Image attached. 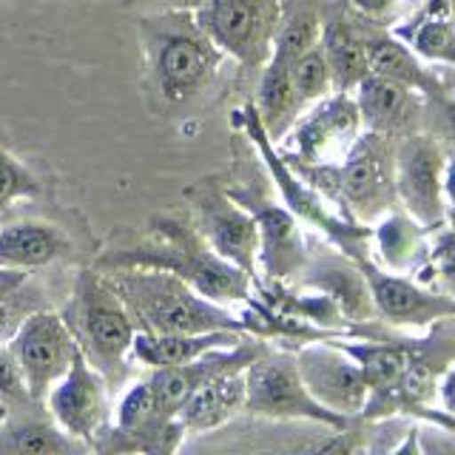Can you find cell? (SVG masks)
<instances>
[{
    "mask_svg": "<svg viewBox=\"0 0 455 455\" xmlns=\"http://www.w3.org/2000/svg\"><path fill=\"white\" fill-rule=\"evenodd\" d=\"M117 267H148L165 270L191 284L196 293L217 305H248L253 279L245 270L234 267L217 256L208 242L196 234L191 220L174 213H156L148 220L146 234L117 231L106 242L103 253L97 256V270Z\"/></svg>",
    "mask_w": 455,
    "mask_h": 455,
    "instance_id": "cell-1",
    "label": "cell"
},
{
    "mask_svg": "<svg viewBox=\"0 0 455 455\" xmlns=\"http://www.w3.org/2000/svg\"><path fill=\"white\" fill-rule=\"evenodd\" d=\"M142 49V83L148 108L177 114L205 103L225 54L199 28L191 9H171L137 20Z\"/></svg>",
    "mask_w": 455,
    "mask_h": 455,
    "instance_id": "cell-2",
    "label": "cell"
},
{
    "mask_svg": "<svg viewBox=\"0 0 455 455\" xmlns=\"http://www.w3.org/2000/svg\"><path fill=\"white\" fill-rule=\"evenodd\" d=\"M123 299L128 316L142 333H213L236 331L245 333V322L225 305H217L196 293L191 284L165 270L148 267H117L100 270Z\"/></svg>",
    "mask_w": 455,
    "mask_h": 455,
    "instance_id": "cell-3",
    "label": "cell"
},
{
    "mask_svg": "<svg viewBox=\"0 0 455 455\" xmlns=\"http://www.w3.org/2000/svg\"><path fill=\"white\" fill-rule=\"evenodd\" d=\"M66 319L77 347L106 384H117L125 373V362L132 355L137 324L128 316L123 299L114 293L108 279L97 267L80 270L75 291L66 310Z\"/></svg>",
    "mask_w": 455,
    "mask_h": 455,
    "instance_id": "cell-4",
    "label": "cell"
},
{
    "mask_svg": "<svg viewBox=\"0 0 455 455\" xmlns=\"http://www.w3.org/2000/svg\"><path fill=\"white\" fill-rule=\"evenodd\" d=\"M191 208V225L208 242V248L225 262L245 270L256 282L259 276V228L248 208H242L228 194L225 182L217 174L196 180L182 191Z\"/></svg>",
    "mask_w": 455,
    "mask_h": 455,
    "instance_id": "cell-5",
    "label": "cell"
},
{
    "mask_svg": "<svg viewBox=\"0 0 455 455\" xmlns=\"http://www.w3.org/2000/svg\"><path fill=\"white\" fill-rule=\"evenodd\" d=\"M245 410L267 421H313L345 430L347 419L324 410L305 387L296 359L284 353H259L245 367Z\"/></svg>",
    "mask_w": 455,
    "mask_h": 455,
    "instance_id": "cell-6",
    "label": "cell"
},
{
    "mask_svg": "<svg viewBox=\"0 0 455 455\" xmlns=\"http://www.w3.org/2000/svg\"><path fill=\"white\" fill-rule=\"evenodd\" d=\"M199 28L225 57L256 68L265 66L282 23L279 0H203L194 9Z\"/></svg>",
    "mask_w": 455,
    "mask_h": 455,
    "instance_id": "cell-7",
    "label": "cell"
},
{
    "mask_svg": "<svg viewBox=\"0 0 455 455\" xmlns=\"http://www.w3.org/2000/svg\"><path fill=\"white\" fill-rule=\"evenodd\" d=\"M9 350L20 367L32 402H46L49 390L75 362L77 341L60 313L35 310L12 336Z\"/></svg>",
    "mask_w": 455,
    "mask_h": 455,
    "instance_id": "cell-8",
    "label": "cell"
},
{
    "mask_svg": "<svg viewBox=\"0 0 455 455\" xmlns=\"http://www.w3.org/2000/svg\"><path fill=\"white\" fill-rule=\"evenodd\" d=\"M225 188L256 220V228H259V265L265 267L267 279H284L296 274L305 265L307 253L291 208L274 203L265 185L248 174L242 180L236 177V182L225 185Z\"/></svg>",
    "mask_w": 455,
    "mask_h": 455,
    "instance_id": "cell-9",
    "label": "cell"
},
{
    "mask_svg": "<svg viewBox=\"0 0 455 455\" xmlns=\"http://www.w3.org/2000/svg\"><path fill=\"white\" fill-rule=\"evenodd\" d=\"M108 384L106 379L92 367L83 350L77 347V355L71 367L63 373V379L54 384L46 395V407L52 421L60 427L66 435H71L80 444H89L100 435V430L108 421Z\"/></svg>",
    "mask_w": 455,
    "mask_h": 455,
    "instance_id": "cell-10",
    "label": "cell"
},
{
    "mask_svg": "<svg viewBox=\"0 0 455 455\" xmlns=\"http://www.w3.org/2000/svg\"><path fill=\"white\" fill-rule=\"evenodd\" d=\"M296 370L307 393L336 416H359L367 407L370 387L359 362L345 347L307 345L296 355Z\"/></svg>",
    "mask_w": 455,
    "mask_h": 455,
    "instance_id": "cell-11",
    "label": "cell"
},
{
    "mask_svg": "<svg viewBox=\"0 0 455 455\" xmlns=\"http://www.w3.org/2000/svg\"><path fill=\"white\" fill-rule=\"evenodd\" d=\"M77 251V234L68 220L49 213L6 217L0 222V265L35 274Z\"/></svg>",
    "mask_w": 455,
    "mask_h": 455,
    "instance_id": "cell-12",
    "label": "cell"
},
{
    "mask_svg": "<svg viewBox=\"0 0 455 455\" xmlns=\"http://www.w3.org/2000/svg\"><path fill=\"white\" fill-rule=\"evenodd\" d=\"M259 353H262L259 345H248V341H239L236 347L205 353L203 359H194L188 364L151 370L148 387H151L156 410H160L163 416H168V419H177L182 404L188 402V398L199 387H203L205 381H211L213 376H220V373H225V370H231V367H245V364H251Z\"/></svg>",
    "mask_w": 455,
    "mask_h": 455,
    "instance_id": "cell-13",
    "label": "cell"
},
{
    "mask_svg": "<svg viewBox=\"0 0 455 455\" xmlns=\"http://www.w3.org/2000/svg\"><path fill=\"white\" fill-rule=\"evenodd\" d=\"M395 182L402 191L407 208L416 213V220L435 225L441 220V180H444V168H441V154L430 140L412 137L398 151L395 165Z\"/></svg>",
    "mask_w": 455,
    "mask_h": 455,
    "instance_id": "cell-14",
    "label": "cell"
},
{
    "mask_svg": "<svg viewBox=\"0 0 455 455\" xmlns=\"http://www.w3.org/2000/svg\"><path fill=\"white\" fill-rule=\"evenodd\" d=\"M362 270H364L370 299H373L376 310H381L390 322L424 324L438 316H447V313H455L452 299L424 293L412 282L393 276V274H381V270H376L370 262H362Z\"/></svg>",
    "mask_w": 455,
    "mask_h": 455,
    "instance_id": "cell-15",
    "label": "cell"
},
{
    "mask_svg": "<svg viewBox=\"0 0 455 455\" xmlns=\"http://www.w3.org/2000/svg\"><path fill=\"white\" fill-rule=\"evenodd\" d=\"M341 194L359 213H373L390 194V160L379 134H367L347 151L341 168Z\"/></svg>",
    "mask_w": 455,
    "mask_h": 455,
    "instance_id": "cell-16",
    "label": "cell"
},
{
    "mask_svg": "<svg viewBox=\"0 0 455 455\" xmlns=\"http://www.w3.org/2000/svg\"><path fill=\"white\" fill-rule=\"evenodd\" d=\"M248 367V364H245ZM245 367H231L205 381L180 410L185 433H211L245 410Z\"/></svg>",
    "mask_w": 455,
    "mask_h": 455,
    "instance_id": "cell-17",
    "label": "cell"
},
{
    "mask_svg": "<svg viewBox=\"0 0 455 455\" xmlns=\"http://www.w3.org/2000/svg\"><path fill=\"white\" fill-rule=\"evenodd\" d=\"M242 341V333L236 331H213V333H142L137 331L132 345V359L146 364L151 370L160 367H177L188 364L194 359H203L205 353L236 347Z\"/></svg>",
    "mask_w": 455,
    "mask_h": 455,
    "instance_id": "cell-18",
    "label": "cell"
},
{
    "mask_svg": "<svg viewBox=\"0 0 455 455\" xmlns=\"http://www.w3.org/2000/svg\"><path fill=\"white\" fill-rule=\"evenodd\" d=\"M355 125H359V108H355V103H350L347 97H333L299 125L296 148L307 163L333 160L339 146L341 151H347V140Z\"/></svg>",
    "mask_w": 455,
    "mask_h": 455,
    "instance_id": "cell-19",
    "label": "cell"
},
{
    "mask_svg": "<svg viewBox=\"0 0 455 455\" xmlns=\"http://www.w3.org/2000/svg\"><path fill=\"white\" fill-rule=\"evenodd\" d=\"M54 191L52 171L28 160L20 151L12 148V142L0 132V222L12 217V211L23 203H37Z\"/></svg>",
    "mask_w": 455,
    "mask_h": 455,
    "instance_id": "cell-20",
    "label": "cell"
},
{
    "mask_svg": "<svg viewBox=\"0 0 455 455\" xmlns=\"http://www.w3.org/2000/svg\"><path fill=\"white\" fill-rule=\"evenodd\" d=\"M355 108H359V120H364L373 134L407 128L419 111L416 100L410 97V89L384 80L379 75H367L359 83Z\"/></svg>",
    "mask_w": 455,
    "mask_h": 455,
    "instance_id": "cell-21",
    "label": "cell"
},
{
    "mask_svg": "<svg viewBox=\"0 0 455 455\" xmlns=\"http://www.w3.org/2000/svg\"><path fill=\"white\" fill-rule=\"evenodd\" d=\"M367 52V68L370 75H379L390 83L404 85V89H424V92H438V83L430 71L412 57L402 43L395 40H364Z\"/></svg>",
    "mask_w": 455,
    "mask_h": 455,
    "instance_id": "cell-22",
    "label": "cell"
},
{
    "mask_svg": "<svg viewBox=\"0 0 455 455\" xmlns=\"http://www.w3.org/2000/svg\"><path fill=\"white\" fill-rule=\"evenodd\" d=\"M322 52L327 57V66H331V77L341 89H350V85H359L367 75V52H364V40H359L350 26L341 20H331L322 28Z\"/></svg>",
    "mask_w": 455,
    "mask_h": 455,
    "instance_id": "cell-23",
    "label": "cell"
},
{
    "mask_svg": "<svg viewBox=\"0 0 455 455\" xmlns=\"http://www.w3.org/2000/svg\"><path fill=\"white\" fill-rule=\"evenodd\" d=\"M80 441L66 435L54 421L52 424H18L12 430H0V455H75Z\"/></svg>",
    "mask_w": 455,
    "mask_h": 455,
    "instance_id": "cell-24",
    "label": "cell"
},
{
    "mask_svg": "<svg viewBox=\"0 0 455 455\" xmlns=\"http://www.w3.org/2000/svg\"><path fill=\"white\" fill-rule=\"evenodd\" d=\"M313 288H319L331 302L341 310V316L364 319L370 313V288L364 274H355L353 267H324L310 279Z\"/></svg>",
    "mask_w": 455,
    "mask_h": 455,
    "instance_id": "cell-25",
    "label": "cell"
},
{
    "mask_svg": "<svg viewBox=\"0 0 455 455\" xmlns=\"http://www.w3.org/2000/svg\"><path fill=\"white\" fill-rule=\"evenodd\" d=\"M291 83H293V92L299 106L305 103H316L322 100L327 92H331V66H327V57L322 52V46L316 43L313 49H307L291 68Z\"/></svg>",
    "mask_w": 455,
    "mask_h": 455,
    "instance_id": "cell-26",
    "label": "cell"
},
{
    "mask_svg": "<svg viewBox=\"0 0 455 455\" xmlns=\"http://www.w3.org/2000/svg\"><path fill=\"white\" fill-rule=\"evenodd\" d=\"M26 288H28V282L18 293L0 299V345H9L12 336L18 333V327L26 322V316H32L35 310H40V307L32 305V299H28Z\"/></svg>",
    "mask_w": 455,
    "mask_h": 455,
    "instance_id": "cell-27",
    "label": "cell"
},
{
    "mask_svg": "<svg viewBox=\"0 0 455 455\" xmlns=\"http://www.w3.org/2000/svg\"><path fill=\"white\" fill-rule=\"evenodd\" d=\"M0 402L4 404H23L32 402V395L26 390V381L18 362L9 350V345H0Z\"/></svg>",
    "mask_w": 455,
    "mask_h": 455,
    "instance_id": "cell-28",
    "label": "cell"
},
{
    "mask_svg": "<svg viewBox=\"0 0 455 455\" xmlns=\"http://www.w3.org/2000/svg\"><path fill=\"white\" fill-rule=\"evenodd\" d=\"M410 242H412L410 228L398 217H393L390 222H384L379 228V245L390 267H402L404 256H410Z\"/></svg>",
    "mask_w": 455,
    "mask_h": 455,
    "instance_id": "cell-29",
    "label": "cell"
},
{
    "mask_svg": "<svg viewBox=\"0 0 455 455\" xmlns=\"http://www.w3.org/2000/svg\"><path fill=\"white\" fill-rule=\"evenodd\" d=\"M416 49L424 57H447V54H452V49H455V35H452L450 23H444V20L427 23L421 32L416 35Z\"/></svg>",
    "mask_w": 455,
    "mask_h": 455,
    "instance_id": "cell-30",
    "label": "cell"
},
{
    "mask_svg": "<svg viewBox=\"0 0 455 455\" xmlns=\"http://www.w3.org/2000/svg\"><path fill=\"white\" fill-rule=\"evenodd\" d=\"M433 265H435V274L455 291V236L441 242L438 251L433 253Z\"/></svg>",
    "mask_w": 455,
    "mask_h": 455,
    "instance_id": "cell-31",
    "label": "cell"
},
{
    "mask_svg": "<svg viewBox=\"0 0 455 455\" xmlns=\"http://www.w3.org/2000/svg\"><path fill=\"white\" fill-rule=\"evenodd\" d=\"M28 279H32V274H28V270H18V267H4V265H0V299L18 293Z\"/></svg>",
    "mask_w": 455,
    "mask_h": 455,
    "instance_id": "cell-32",
    "label": "cell"
},
{
    "mask_svg": "<svg viewBox=\"0 0 455 455\" xmlns=\"http://www.w3.org/2000/svg\"><path fill=\"white\" fill-rule=\"evenodd\" d=\"M259 455H345V441L339 438H331L324 441V444L313 447V450H291V452H259Z\"/></svg>",
    "mask_w": 455,
    "mask_h": 455,
    "instance_id": "cell-33",
    "label": "cell"
},
{
    "mask_svg": "<svg viewBox=\"0 0 455 455\" xmlns=\"http://www.w3.org/2000/svg\"><path fill=\"white\" fill-rule=\"evenodd\" d=\"M203 0H123V6H156L163 12H171V9H196Z\"/></svg>",
    "mask_w": 455,
    "mask_h": 455,
    "instance_id": "cell-34",
    "label": "cell"
},
{
    "mask_svg": "<svg viewBox=\"0 0 455 455\" xmlns=\"http://www.w3.org/2000/svg\"><path fill=\"white\" fill-rule=\"evenodd\" d=\"M441 393H444V407L450 412H455V373H450L444 379V387H441Z\"/></svg>",
    "mask_w": 455,
    "mask_h": 455,
    "instance_id": "cell-35",
    "label": "cell"
},
{
    "mask_svg": "<svg viewBox=\"0 0 455 455\" xmlns=\"http://www.w3.org/2000/svg\"><path fill=\"white\" fill-rule=\"evenodd\" d=\"M447 125H450V134L455 137V106H452L450 114H447Z\"/></svg>",
    "mask_w": 455,
    "mask_h": 455,
    "instance_id": "cell-36",
    "label": "cell"
},
{
    "mask_svg": "<svg viewBox=\"0 0 455 455\" xmlns=\"http://www.w3.org/2000/svg\"><path fill=\"white\" fill-rule=\"evenodd\" d=\"M4 416H6V404L0 402V421H4Z\"/></svg>",
    "mask_w": 455,
    "mask_h": 455,
    "instance_id": "cell-37",
    "label": "cell"
}]
</instances>
